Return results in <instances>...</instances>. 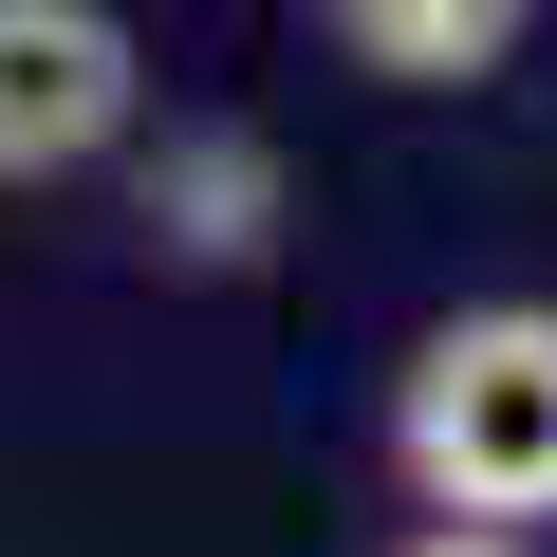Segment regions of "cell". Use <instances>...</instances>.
<instances>
[{
    "label": "cell",
    "mask_w": 557,
    "mask_h": 557,
    "mask_svg": "<svg viewBox=\"0 0 557 557\" xmlns=\"http://www.w3.org/2000/svg\"><path fill=\"white\" fill-rule=\"evenodd\" d=\"M391 465L428 520H557V298H483L391 372Z\"/></svg>",
    "instance_id": "obj_1"
},
{
    "label": "cell",
    "mask_w": 557,
    "mask_h": 557,
    "mask_svg": "<svg viewBox=\"0 0 557 557\" xmlns=\"http://www.w3.org/2000/svg\"><path fill=\"white\" fill-rule=\"evenodd\" d=\"M149 112V57L112 0H0V186H75Z\"/></svg>",
    "instance_id": "obj_2"
},
{
    "label": "cell",
    "mask_w": 557,
    "mask_h": 557,
    "mask_svg": "<svg viewBox=\"0 0 557 557\" xmlns=\"http://www.w3.org/2000/svg\"><path fill=\"white\" fill-rule=\"evenodd\" d=\"M317 38L391 94H483L520 38H539V0H317Z\"/></svg>",
    "instance_id": "obj_3"
},
{
    "label": "cell",
    "mask_w": 557,
    "mask_h": 557,
    "mask_svg": "<svg viewBox=\"0 0 557 557\" xmlns=\"http://www.w3.org/2000/svg\"><path fill=\"white\" fill-rule=\"evenodd\" d=\"M260 205H278L260 131H168V168H149V223H168L186 260H242V242H260Z\"/></svg>",
    "instance_id": "obj_4"
},
{
    "label": "cell",
    "mask_w": 557,
    "mask_h": 557,
    "mask_svg": "<svg viewBox=\"0 0 557 557\" xmlns=\"http://www.w3.org/2000/svg\"><path fill=\"white\" fill-rule=\"evenodd\" d=\"M391 557H539V539H483V520H428V539H391Z\"/></svg>",
    "instance_id": "obj_5"
}]
</instances>
